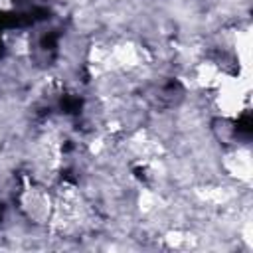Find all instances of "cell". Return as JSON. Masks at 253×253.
<instances>
[{"label": "cell", "instance_id": "1", "mask_svg": "<svg viewBox=\"0 0 253 253\" xmlns=\"http://www.w3.org/2000/svg\"><path fill=\"white\" fill-rule=\"evenodd\" d=\"M223 166L239 182H249V178H251V158H249L247 150H241V148L233 150L231 154L225 156Z\"/></svg>", "mask_w": 253, "mask_h": 253}]
</instances>
